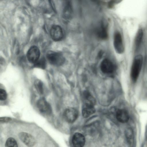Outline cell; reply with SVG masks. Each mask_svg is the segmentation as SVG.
Instances as JSON below:
<instances>
[{
  "label": "cell",
  "instance_id": "6da1fadb",
  "mask_svg": "<svg viewBox=\"0 0 147 147\" xmlns=\"http://www.w3.org/2000/svg\"><path fill=\"white\" fill-rule=\"evenodd\" d=\"M143 63V57L139 55L135 57L132 65L131 77L132 81L135 82L137 80L140 72Z\"/></svg>",
  "mask_w": 147,
  "mask_h": 147
},
{
  "label": "cell",
  "instance_id": "7a4b0ae2",
  "mask_svg": "<svg viewBox=\"0 0 147 147\" xmlns=\"http://www.w3.org/2000/svg\"><path fill=\"white\" fill-rule=\"evenodd\" d=\"M46 57L49 62L52 65L55 66L61 65L65 61V58L62 55L56 52L49 51L47 53Z\"/></svg>",
  "mask_w": 147,
  "mask_h": 147
},
{
  "label": "cell",
  "instance_id": "3957f363",
  "mask_svg": "<svg viewBox=\"0 0 147 147\" xmlns=\"http://www.w3.org/2000/svg\"><path fill=\"white\" fill-rule=\"evenodd\" d=\"M40 55V52L38 48L35 46H33L28 50L27 57L30 62L34 64L39 59Z\"/></svg>",
  "mask_w": 147,
  "mask_h": 147
},
{
  "label": "cell",
  "instance_id": "277c9868",
  "mask_svg": "<svg viewBox=\"0 0 147 147\" xmlns=\"http://www.w3.org/2000/svg\"><path fill=\"white\" fill-rule=\"evenodd\" d=\"M113 45L116 52L118 53L121 54L124 51L122 39L120 33L118 32L115 33L113 40Z\"/></svg>",
  "mask_w": 147,
  "mask_h": 147
},
{
  "label": "cell",
  "instance_id": "5b68a950",
  "mask_svg": "<svg viewBox=\"0 0 147 147\" xmlns=\"http://www.w3.org/2000/svg\"><path fill=\"white\" fill-rule=\"evenodd\" d=\"M100 68L103 73L106 74H111L114 72L116 69V67L110 60L105 59L101 62Z\"/></svg>",
  "mask_w": 147,
  "mask_h": 147
},
{
  "label": "cell",
  "instance_id": "8992f818",
  "mask_svg": "<svg viewBox=\"0 0 147 147\" xmlns=\"http://www.w3.org/2000/svg\"><path fill=\"white\" fill-rule=\"evenodd\" d=\"M50 34L52 39L56 41L61 40L63 36L62 29L58 25H55L52 26L50 29Z\"/></svg>",
  "mask_w": 147,
  "mask_h": 147
},
{
  "label": "cell",
  "instance_id": "52a82bcc",
  "mask_svg": "<svg viewBox=\"0 0 147 147\" xmlns=\"http://www.w3.org/2000/svg\"><path fill=\"white\" fill-rule=\"evenodd\" d=\"M18 136L21 140L28 147H32L35 144V139L29 133L22 132L19 134Z\"/></svg>",
  "mask_w": 147,
  "mask_h": 147
},
{
  "label": "cell",
  "instance_id": "ba28073f",
  "mask_svg": "<svg viewBox=\"0 0 147 147\" xmlns=\"http://www.w3.org/2000/svg\"><path fill=\"white\" fill-rule=\"evenodd\" d=\"M78 115V112L76 109L69 108L66 110L64 113V117L66 121L69 123L74 122Z\"/></svg>",
  "mask_w": 147,
  "mask_h": 147
},
{
  "label": "cell",
  "instance_id": "9c48e42d",
  "mask_svg": "<svg viewBox=\"0 0 147 147\" xmlns=\"http://www.w3.org/2000/svg\"><path fill=\"white\" fill-rule=\"evenodd\" d=\"M72 142L74 147H83L85 142V138L81 133H75L72 137Z\"/></svg>",
  "mask_w": 147,
  "mask_h": 147
},
{
  "label": "cell",
  "instance_id": "30bf717a",
  "mask_svg": "<svg viewBox=\"0 0 147 147\" xmlns=\"http://www.w3.org/2000/svg\"><path fill=\"white\" fill-rule=\"evenodd\" d=\"M94 106L89 103L84 102L82 109V114L84 118H87L94 113Z\"/></svg>",
  "mask_w": 147,
  "mask_h": 147
},
{
  "label": "cell",
  "instance_id": "8fae6325",
  "mask_svg": "<svg viewBox=\"0 0 147 147\" xmlns=\"http://www.w3.org/2000/svg\"><path fill=\"white\" fill-rule=\"evenodd\" d=\"M100 25L97 30V35L100 38L105 39L108 37L107 25L102 22Z\"/></svg>",
  "mask_w": 147,
  "mask_h": 147
},
{
  "label": "cell",
  "instance_id": "7c38bea8",
  "mask_svg": "<svg viewBox=\"0 0 147 147\" xmlns=\"http://www.w3.org/2000/svg\"><path fill=\"white\" fill-rule=\"evenodd\" d=\"M116 117L119 122L122 123H125L128 121L129 117L128 113L126 110L120 109L116 112Z\"/></svg>",
  "mask_w": 147,
  "mask_h": 147
},
{
  "label": "cell",
  "instance_id": "4fadbf2b",
  "mask_svg": "<svg viewBox=\"0 0 147 147\" xmlns=\"http://www.w3.org/2000/svg\"><path fill=\"white\" fill-rule=\"evenodd\" d=\"M37 107L39 110L43 113H48L50 110L49 104L44 98H41L38 101Z\"/></svg>",
  "mask_w": 147,
  "mask_h": 147
},
{
  "label": "cell",
  "instance_id": "5bb4252c",
  "mask_svg": "<svg viewBox=\"0 0 147 147\" xmlns=\"http://www.w3.org/2000/svg\"><path fill=\"white\" fill-rule=\"evenodd\" d=\"M143 36V32L141 29H139L137 32L135 39V47L136 52L137 51L140 46Z\"/></svg>",
  "mask_w": 147,
  "mask_h": 147
},
{
  "label": "cell",
  "instance_id": "9a60e30c",
  "mask_svg": "<svg viewBox=\"0 0 147 147\" xmlns=\"http://www.w3.org/2000/svg\"><path fill=\"white\" fill-rule=\"evenodd\" d=\"M63 11V16L67 19L69 18L72 14V8L70 3L69 1L65 2Z\"/></svg>",
  "mask_w": 147,
  "mask_h": 147
},
{
  "label": "cell",
  "instance_id": "2e32d148",
  "mask_svg": "<svg viewBox=\"0 0 147 147\" xmlns=\"http://www.w3.org/2000/svg\"><path fill=\"white\" fill-rule=\"evenodd\" d=\"M5 146V147H18L17 141L14 138L12 137L7 139Z\"/></svg>",
  "mask_w": 147,
  "mask_h": 147
},
{
  "label": "cell",
  "instance_id": "e0dca14e",
  "mask_svg": "<svg viewBox=\"0 0 147 147\" xmlns=\"http://www.w3.org/2000/svg\"><path fill=\"white\" fill-rule=\"evenodd\" d=\"M34 85L38 92L40 94H42L43 92V87L42 82L39 80H37L35 82Z\"/></svg>",
  "mask_w": 147,
  "mask_h": 147
},
{
  "label": "cell",
  "instance_id": "ac0fdd59",
  "mask_svg": "<svg viewBox=\"0 0 147 147\" xmlns=\"http://www.w3.org/2000/svg\"><path fill=\"white\" fill-rule=\"evenodd\" d=\"M44 58L39 59L34 63V66L37 67L42 68H44L46 66V62Z\"/></svg>",
  "mask_w": 147,
  "mask_h": 147
},
{
  "label": "cell",
  "instance_id": "d6986e66",
  "mask_svg": "<svg viewBox=\"0 0 147 147\" xmlns=\"http://www.w3.org/2000/svg\"><path fill=\"white\" fill-rule=\"evenodd\" d=\"M7 97V94L6 91L3 89L0 88V100H4Z\"/></svg>",
  "mask_w": 147,
  "mask_h": 147
},
{
  "label": "cell",
  "instance_id": "ffe728a7",
  "mask_svg": "<svg viewBox=\"0 0 147 147\" xmlns=\"http://www.w3.org/2000/svg\"><path fill=\"white\" fill-rule=\"evenodd\" d=\"M126 136L128 139L129 142L131 141L132 138V131L130 129H127L126 131Z\"/></svg>",
  "mask_w": 147,
  "mask_h": 147
},
{
  "label": "cell",
  "instance_id": "44dd1931",
  "mask_svg": "<svg viewBox=\"0 0 147 147\" xmlns=\"http://www.w3.org/2000/svg\"><path fill=\"white\" fill-rule=\"evenodd\" d=\"M11 120V118L7 117H0V122H6L10 121Z\"/></svg>",
  "mask_w": 147,
  "mask_h": 147
},
{
  "label": "cell",
  "instance_id": "7402d4cb",
  "mask_svg": "<svg viewBox=\"0 0 147 147\" xmlns=\"http://www.w3.org/2000/svg\"><path fill=\"white\" fill-rule=\"evenodd\" d=\"M115 1H111L108 4V7L110 8L112 7L114 5V4L115 3Z\"/></svg>",
  "mask_w": 147,
  "mask_h": 147
},
{
  "label": "cell",
  "instance_id": "603a6c76",
  "mask_svg": "<svg viewBox=\"0 0 147 147\" xmlns=\"http://www.w3.org/2000/svg\"><path fill=\"white\" fill-rule=\"evenodd\" d=\"M102 55V51H100L98 53V57H100Z\"/></svg>",
  "mask_w": 147,
  "mask_h": 147
}]
</instances>
